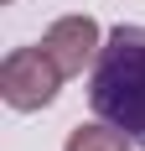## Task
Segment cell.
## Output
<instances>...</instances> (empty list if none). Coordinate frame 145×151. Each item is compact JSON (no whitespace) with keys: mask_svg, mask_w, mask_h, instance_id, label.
Listing matches in <instances>:
<instances>
[{"mask_svg":"<svg viewBox=\"0 0 145 151\" xmlns=\"http://www.w3.org/2000/svg\"><path fill=\"white\" fill-rule=\"evenodd\" d=\"M5 5H11V0H5Z\"/></svg>","mask_w":145,"mask_h":151,"instance_id":"5","label":"cell"},{"mask_svg":"<svg viewBox=\"0 0 145 151\" xmlns=\"http://www.w3.org/2000/svg\"><path fill=\"white\" fill-rule=\"evenodd\" d=\"M62 78L68 73L52 63V52H47L42 42L36 47H11L5 63H0V99L11 109H21V115H31V109H47L57 99Z\"/></svg>","mask_w":145,"mask_h":151,"instance_id":"2","label":"cell"},{"mask_svg":"<svg viewBox=\"0 0 145 151\" xmlns=\"http://www.w3.org/2000/svg\"><path fill=\"white\" fill-rule=\"evenodd\" d=\"M88 104L109 125H119L135 146H145V26H114L99 47Z\"/></svg>","mask_w":145,"mask_h":151,"instance_id":"1","label":"cell"},{"mask_svg":"<svg viewBox=\"0 0 145 151\" xmlns=\"http://www.w3.org/2000/svg\"><path fill=\"white\" fill-rule=\"evenodd\" d=\"M42 47L52 52V63H57L62 73H83L88 63H99V47H104V31L93 16H57L52 26H47Z\"/></svg>","mask_w":145,"mask_h":151,"instance_id":"3","label":"cell"},{"mask_svg":"<svg viewBox=\"0 0 145 151\" xmlns=\"http://www.w3.org/2000/svg\"><path fill=\"white\" fill-rule=\"evenodd\" d=\"M62 151H135V141L124 136L119 125H109V120H93V125H78V130H68Z\"/></svg>","mask_w":145,"mask_h":151,"instance_id":"4","label":"cell"}]
</instances>
